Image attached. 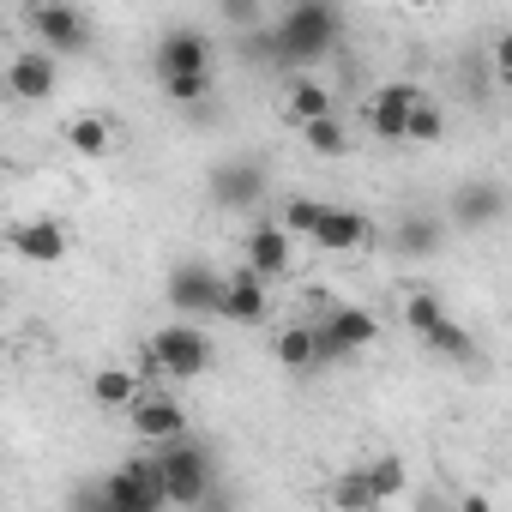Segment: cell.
<instances>
[{
  "mask_svg": "<svg viewBox=\"0 0 512 512\" xmlns=\"http://www.w3.org/2000/svg\"><path fill=\"white\" fill-rule=\"evenodd\" d=\"M338 7H326V0H296V7H284L278 19H266V43H272V61L284 67H320L332 49H338Z\"/></svg>",
  "mask_w": 512,
  "mask_h": 512,
  "instance_id": "cell-1",
  "label": "cell"
},
{
  "mask_svg": "<svg viewBox=\"0 0 512 512\" xmlns=\"http://www.w3.org/2000/svg\"><path fill=\"white\" fill-rule=\"evenodd\" d=\"M151 464H157V482H163V506L199 512V500L217 488V458H211V446H199V440H187V434L169 440V446H157Z\"/></svg>",
  "mask_w": 512,
  "mask_h": 512,
  "instance_id": "cell-2",
  "label": "cell"
},
{
  "mask_svg": "<svg viewBox=\"0 0 512 512\" xmlns=\"http://www.w3.org/2000/svg\"><path fill=\"white\" fill-rule=\"evenodd\" d=\"M211 362H217V350H211V338L199 332V326H157L151 338H145V368L157 374V380H199V374H211Z\"/></svg>",
  "mask_w": 512,
  "mask_h": 512,
  "instance_id": "cell-3",
  "label": "cell"
},
{
  "mask_svg": "<svg viewBox=\"0 0 512 512\" xmlns=\"http://www.w3.org/2000/svg\"><path fill=\"white\" fill-rule=\"evenodd\" d=\"M25 25H31V37L43 43V55H85V49H91V13L61 7V0H43V7H31Z\"/></svg>",
  "mask_w": 512,
  "mask_h": 512,
  "instance_id": "cell-4",
  "label": "cell"
},
{
  "mask_svg": "<svg viewBox=\"0 0 512 512\" xmlns=\"http://www.w3.org/2000/svg\"><path fill=\"white\" fill-rule=\"evenodd\" d=\"M374 338H380V320H374L368 308H332V314L314 326V350H320V362H344V356H362Z\"/></svg>",
  "mask_w": 512,
  "mask_h": 512,
  "instance_id": "cell-5",
  "label": "cell"
},
{
  "mask_svg": "<svg viewBox=\"0 0 512 512\" xmlns=\"http://www.w3.org/2000/svg\"><path fill=\"white\" fill-rule=\"evenodd\" d=\"M103 494L115 500V512H169L151 458H127V464H115V470L103 476Z\"/></svg>",
  "mask_w": 512,
  "mask_h": 512,
  "instance_id": "cell-6",
  "label": "cell"
},
{
  "mask_svg": "<svg viewBox=\"0 0 512 512\" xmlns=\"http://www.w3.org/2000/svg\"><path fill=\"white\" fill-rule=\"evenodd\" d=\"M127 422H133V434L151 440V446H169V440L187 434V410H181V398H175V392H151V386L127 404Z\"/></svg>",
  "mask_w": 512,
  "mask_h": 512,
  "instance_id": "cell-7",
  "label": "cell"
},
{
  "mask_svg": "<svg viewBox=\"0 0 512 512\" xmlns=\"http://www.w3.org/2000/svg\"><path fill=\"white\" fill-rule=\"evenodd\" d=\"M428 91H416L410 79H392V85H380L368 103H362V121H368V133L374 139H386V145H398L404 139V121H410V109L422 103Z\"/></svg>",
  "mask_w": 512,
  "mask_h": 512,
  "instance_id": "cell-8",
  "label": "cell"
},
{
  "mask_svg": "<svg viewBox=\"0 0 512 512\" xmlns=\"http://www.w3.org/2000/svg\"><path fill=\"white\" fill-rule=\"evenodd\" d=\"M169 308L175 314H217V296H223V272L211 260H187L169 272Z\"/></svg>",
  "mask_w": 512,
  "mask_h": 512,
  "instance_id": "cell-9",
  "label": "cell"
},
{
  "mask_svg": "<svg viewBox=\"0 0 512 512\" xmlns=\"http://www.w3.org/2000/svg\"><path fill=\"white\" fill-rule=\"evenodd\" d=\"M266 163H253V157H235V163H223L217 175H211V199L223 205V211H247V205H260L266 199Z\"/></svg>",
  "mask_w": 512,
  "mask_h": 512,
  "instance_id": "cell-10",
  "label": "cell"
},
{
  "mask_svg": "<svg viewBox=\"0 0 512 512\" xmlns=\"http://www.w3.org/2000/svg\"><path fill=\"white\" fill-rule=\"evenodd\" d=\"M217 314L223 320H235V326H260L266 314H272V290L253 278L247 266H235L229 278H223V296H217Z\"/></svg>",
  "mask_w": 512,
  "mask_h": 512,
  "instance_id": "cell-11",
  "label": "cell"
},
{
  "mask_svg": "<svg viewBox=\"0 0 512 512\" xmlns=\"http://www.w3.org/2000/svg\"><path fill=\"white\" fill-rule=\"evenodd\" d=\"M193 73H211V37L187 25L157 43V79H193Z\"/></svg>",
  "mask_w": 512,
  "mask_h": 512,
  "instance_id": "cell-12",
  "label": "cell"
},
{
  "mask_svg": "<svg viewBox=\"0 0 512 512\" xmlns=\"http://www.w3.org/2000/svg\"><path fill=\"white\" fill-rule=\"evenodd\" d=\"M55 85H61L55 55H43V49H19V55L7 61V91H13L19 103H49Z\"/></svg>",
  "mask_w": 512,
  "mask_h": 512,
  "instance_id": "cell-13",
  "label": "cell"
},
{
  "mask_svg": "<svg viewBox=\"0 0 512 512\" xmlns=\"http://www.w3.org/2000/svg\"><path fill=\"white\" fill-rule=\"evenodd\" d=\"M308 241H314L320 253H356V247H368V241H374V223H368L362 211L320 205V223L308 229Z\"/></svg>",
  "mask_w": 512,
  "mask_h": 512,
  "instance_id": "cell-14",
  "label": "cell"
},
{
  "mask_svg": "<svg viewBox=\"0 0 512 512\" xmlns=\"http://www.w3.org/2000/svg\"><path fill=\"white\" fill-rule=\"evenodd\" d=\"M7 247L19 253V260H31V266H61L67 260V229L55 217H31V223H19L7 235Z\"/></svg>",
  "mask_w": 512,
  "mask_h": 512,
  "instance_id": "cell-15",
  "label": "cell"
},
{
  "mask_svg": "<svg viewBox=\"0 0 512 512\" xmlns=\"http://www.w3.org/2000/svg\"><path fill=\"white\" fill-rule=\"evenodd\" d=\"M500 217H506V187L500 181H464L452 193V223L458 229H488Z\"/></svg>",
  "mask_w": 512,
  "mask_h": 512,
  "instance_id": "cell-16",
  "label": "cell"
},
{
  "mask_svg": "<svg viewBox=\"0 0 512 512\" xmlns=\"http://www.w3.org/2000/svg\"><path fill=\"white\" fill-rule=\"evenodd\" d=\"M241 266H247L253 278H260V284L272 290V284L290 272V235H284L278 223H260V229L247 235V260H241Z\"/></svg>",
  "mask_w": 512,
  "mask_h": 512,
  "instance_id": "cell-17",
  "label": "cell"
},
{
  "mask_svg": "<svg viewBox=\"0 0 512 512\" xmlns=\"http://www.w3.org/2000/svg\"><path fill=\"white\" fill-rule=\"evenodd\" d=\"M440 241H446V223H440V217H404V223L392 229V247L410 253V260H428V253H440Z\"/></svg>",
  "mask_w": 512,
  "mask_h": 512,
  "instance_id": "cell-18",
  "label": "cell"
},
{
  "mask_svg": "<svg viewBox=\"0 0 512 512\" xmlns=\"http://www.w3.org/2000/svg\"><path fill=\"white\" fill-rule=\"evenodd\" d=\"M272 356H278V368H290V374H308V368H320L314 326H284V332L272 338Z\"/></svg>",
  "mask_w": 512,
  "mask_h": 512,
  "instance_id": "cell-19",
  "label": "cell"
},
{
  "mask_svg": "<svg viewBox=\"0 0 512 512\" xmlns=\"http://www.w3.org/2000/svg\"><path fill=\"white\" fill-rule=\"evenodd\" d=\"M139 392H145V380H139L133 368H97V374H91V398H97L103 410H127Z\"/></svg>",
  "mask_w": 512,
  "mask_h": 512,
  "instance_id": "cell-20",
  "label": "cell"
},
{
  "mask_svg": "<svg viewBox=\"0 0 512 512\" xmlns=\"http://www.w3.org/2000/svg\"><path fill=\"white\" fill-rule=\"evenodd\" d=\"M284 109H290V121H296V127H308V121H326V115H332V91H326L314 73H302V79L290 85V103H284Z\"/></svg>",
  "mask_w": 512,
  "mask_h": 512,
  "instance_id": "cell-21",
  "label": "cell"
},
{
  "mask_svg": "<svg viewBox=\"0 0 512 512\" xmlns=\"http://www.w3.org/2000/svg\"><path fill=\"white\" fill-rule=\"evenodd\" d=\"M362 476H368V494H374V506H380V500H398V494L410 488V464H404L398 452H386V458L362 464Z\"/></svg>",
  "mask_w": 512,
  "mask_h": 512,
  "instance_id": "cell-22",
  "label": "cell"
},
{
  "mask_svg": "<svg viewBox=\"0 0 512 512\" xmlns=\"http://www.w3.org/2000/svg\"><path fill=\"white\" fill-rule=\"evenodd\" d=\"M67 145H73L79 157H109V151H115V127H109L103 115H79V121L67 127Z\"/></svg>",
  "mask_w": 512,
  "mask_h": 512,
  "instance_id": "cell-23",
  "label": "cell"
},
{
  "mask_svg": "<svg viewBox=\"0 0 512 512\" xmlns=\"http://www.w3.org/2000/svg\"><path fill=\"white\" fill-rule=\"evenodd\" d=\"M422 344H428L434 356H446V362H476V338H470V326H458V320H440Z\"/></svg>",
  "mask_w": 512,
  "mask_h": 512,
  "instance_id": "cell-24",
  "label": "cell"
},
{
  "mask_svg": "<svg viewBox=\"0 0 512 512\" xmlns=\"http://www.w3.org/2000/svg\"><path fill=\"white\" fill-rule=\"evenodd\" d=\"M302 145H308L314 157H344V151H350V133H344L338 115H326V121H308V127H302Z\"/></svg>",
  "mask_w": 512,
  "mask_h": 512,
  "instance_id": "cell-25",
  "label": "cell"
},
{
  "mask_svg": "<svg viewBox=\"0 0 512 512\" xmlns=\"http://www.w3.org/2000/svg\"><path fill=\"white\" fill-rule=\"evenodd\" d=\"M440 133H446V115H440L434 97H422V103L410 109V121H404V139H410V145H440Z\"/></svg>",
  "mask_w": 512,
  "mask_h": 512,
  "instance_id": "cell-26",
  "label": "cell"
},
{
  "mask_svg": "<svg viewBox=\"0 0 512 512\" xmlns=\"http://www.w3.org/2000/svg\"><path fill=\"white\" fill-rule=\"evenodd\" d=\"M332 512H374V494H368V476L362 470H344L332 482Z\"/></svg>",
  "mask_w": 512,
  "mask_h": 512,
  "instance_id": "cell-27",
  "label": "cell"
},
{
  "mask_svg": "<svg viewBox=\"0 0 512 512\" xmlns=\"http://www.w3.org/2000/svg\"><path fill=\"white\" fill-rule=\"evenodd\" d=\"M440 320H446V308H440V296H434V290H416V296L404 302V326H410L416 338H428Z\"/></svg>",
  "mask_w": 512,
  "mask_h": 512,
  "instance_id": "cell-28",
  "label": "cell"
},
{
  "mask_svg": "<svg viewBox=\"0 0 512 512\" xmlns=\"http://www.w3.org/2000/svg\"><path fill=\"white\" fill-rule=\"evenodd\" d=\"M163 97H169V103H181V109H193V103H205V97H211V73H193V79H163Z\"/></svg>",
  "mask_w": 512,
  "mask_h": 512,
  "instance_id": "cell-29",
  "label": "cell"
},
{
  "mask_svg": "<svg viewBox=\"0 0 512 512\" xmlns=\"http://www.w3.org/2000/svg\"><path fill=\"white\" fill-rule=\"evenodd\" d=\"M314 223H320V199H290V205H284V217H278V229H284V235H308Z\"/></svg>",
  "mask_w": 512,
  "mask_h": 512,
  "instance_id": "cell-30",
  "label": "cell"
},
{
  "mask_svg": "<svg viewBox=\"0 0 512 512\" xmlns=\"http://www.w3.org/2000/svg\"><path fill=\"white\" fill-rule=\"evenodd\" d=\"M272 13L266 7H253V0H223V25H235V31H260Z\"/></svg>",
  "mask_w": 512,
  "mask_h": 512,
  "instance_id": "cell-31",
  "label": "cell"
},
{
  "mask_svg": "<svg viewBox=\"0 0 512 512\" xmlns=\"http://www.w3.org/2000/svg\"><path fill=\"white\" fill-rule=\"evenodd\" d=\"M73 512H115V500L103 494V476H85L73 488Z\"/></svg>",
  "mask_w": 512,
  "mask_h": 512,
  "instance_id": "cell-32",
  "label": "cell"
},
{
  "mask_svg": "<svg viewBox=\"0 0 512 512\" xmlns=\"http://www.w3.org/2000/svg\"><path fill=\"white\" fill-rule=\"evenodd\" d=\"M458 512H494V500L476 488V494H464V500H458Z\"/></svg>",
  "mask_w": 512,
  "mask_h": 512,
  "instance_id": "cell-33",
  "label": "cell"
}]
</instances>
